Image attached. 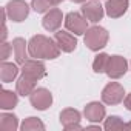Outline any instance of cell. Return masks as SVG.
I'll use <instances>...</instances> for the list:
<instances>
[{
	"label": "cell",
	"instance_id": "6da1fadb",
	"mask_svg": "<svg viewBox=\"0 0 131 131\" xmlns=\"http://www.w3.org/2000/svg\"><path fill=\"white\" fill-rule=\"evenodd\" d=\"M28 51L29 56L34 59H49V60L59 57L60 54V48L57 42L42 34L31 37V40L28 42Z\"/></svg>",
	"mask_w": 131,
	"mask_h": 131
},
{
	"label": "cell",
	"instance_id": "7a4b0ae2",
	"mask_svg": "<svg viewBox=\"0 0 131 131\" xmlns=\"http://www.w3.org/2000/svg\"><path fill=\"white\" fill-rule=\"evenodd\" d=\"M108 39H110V34H108V31L105 28H102V26H91V28L86 29L83 40H85V45L91 51H99V49L106 46Z\"/></svg>",
	"mask_w": 131,
	"mask_h": 131
},
{
	"label": "cell",
	"instance_id": "3957f363",
	"mask_svg": "<svg viewBox=\"0 0 131 131\" xmlns=\"http://www.w3.org/2000/svg\"><path fill=\"white\" fill-rule=\"evenodd\" d=\"M65 26L76 36H82L88 29V20L80 13H68L67 17H65Z\"/></svg>",
	"mask_w": 131,
	"mask_h": 131
},
{
	"label": "cell",
	"instance_id": "277c9868",
	"mask_svg": "<svg viewBox=\"0 0 131 131\" xmlns=\"http://www.w3.org/2000/svg\"><path fill=\"white\" fill-rule=\"evenodd\" d=\"M9 20L13 22H23L29 14V6L25 0H11L5 6Z\"/></svg>",
	"mask_w": 131,
	"mask_h": 131
},
{
	"label": "cell",
	"instance_id": "5b68a950",
	"mask_svg": "<svg viewBox=\"0 0 131 131\" xmlns=\"http://www.w3.org/2000/svg\"><path fill=\"white\" fill-rule=\"evenodd\" d=\"M125 99L123 86L117 82H110L102 91V100L106 105H117Z\"/></svg>",
	"mask_w": 131,
	"mask_h": 131
},
{
	"label": "cell",
	"instance_id": "8992f818",
	"mask_svg": "<svg viewBox=\"0 0 131 131\" xmlns=\"http://www.w3.org/2000/svg\"><path fill=\"white\" fill-rule=\"evenodd\" d=\"M45 74H46V68L40 60H26L22 65V76L32 82L40 80L42 77H45Z\"/></svg>",
	"mask_w": 131,
	"mask_h": 131
},
{
	"label": "cell",
	"instance_id": "52a82bcc",
	"mask_svg": "<svg viewBox=\"0 0 131 131\" xmlns=\"http://www.w3.org/2000/svg\"><path fill=\"white\" fill-rule=\"evenodd\" d=\"M126 70H128V62L125 60V57H122V56H111L105 73L111 79H119V77L125 76Z\"/></svg>",
	"mask_w": 131,
	"mask_h": 131
},
{
	"label": "cell",
	"instance_id": "ba28073f",
	"mask_svg": "<svg viewBox=\"0 0 131 131\" xmlns=\"http://www.w3.org/2000/svg\"><path fill=\"white\" fill-rule=\"evenodd\" d=\"M29 102H31V105L36 110L43 111V110H46V108L51 106V103H52V94L46 88H37L29 96Z\"/></svg>",
	"mask_w": 131,
	"mask_h": 131
},
{
	"label": "cell",
	"instance_id": "9c48e42d",
	"mask_svg": "<svg viewBox=\"0 0 131 131\" xmlns=\"http://www.w3.org/2000/svg\"><path fill=\"white\" fill-rule=\"evenodd\" d=\"M80 122V113L74 108H67L60 113V123L63 125V128L67 131L71 129H82Z\"/></svg>",
	"mask_w": 131,
	"mask_h": 131
},
{
	"label": "cell",
	"instance_id": "30bf717a",
	"mask_svg": "<svg viewBox=\"0 0 131 131\" xmlns=\"http://www.w3.org/2000/svg\"><path fill=\"white\" fill-rule=\"evenodd\" d=\"M82 14L86 17L88 22L97 23L103 17V6L99 3V0H88V2L82 6Z\"/></svg>",
	"mask_w": 131,
	"mask_h": 131
},
{
	"label": "cell",
	"instance_id": "8fae6325",
	"mask_svg": "<svg viewBox=\"0 0 131 131\" xmlns=\"http://www.w3.org/2000/svg\"><path fill=\"white\" fill-rule=\"evenodd\" d=\"M62 20H63V14H62V11L57 9V8H52V9H49V11L45 14L42 23H43V28H45L46 31H49V32H56V31L60 28Z\"/></svg>",
	"mask_w": 131,
	"mask_h": 131
},
{
	"label": "cell",
	"instance_id": "7c38bea8",
	"mask_svg": "<svg viewBox=\"0 0 131 131\" xmlns=\"http://www.w3.org/2000/svg\"><path fill=\"white\" fill-rule=\"evenodd\" d=\"M54 40L57 42L60 51L63 52H73L77 46V40L73 34L70 32H65V31H56L54 34Z\"/></svg>",
	"mask_w": 131,
	"mask_h": 131
},
{
	"label": "cell",
	"instance_id": "4fadbf2b",
	"mask_svg": "<svg viewBox=\"0 0 131 131\" xmlns=\"http://www.w3.org/2000/svg\"><path fill=\"white\" fill-rule=\"evenodd\" d=\"M128 6H129L128 0H106L105 11L111 19H119L126 13Z\"/></svg>",
	"mask_w": 131,
	"mask_h": 131
},
{
	"label": "cell",
	"instance_id": "5bb4252c",
	"mask_svg": "<svg viewBox=\"0 0 131 131\" xmlns=\"http://www.w3.org/2000/svg\"><path fill=\"white\" fill-rule=\"evenodd\" d=\"M83 114H85L86 120H90V122H100V120L105 119L106 111H105V106H103L102 103H99V102H91V103H88V105L85 106Z\"/></svg>",
	"mask_w": 131,
	"mask_h": 131
},
{
	"label": "cell",
	"instance_id": "9a60e30c",
	"mask_svg": "<svg viewBox=\"0 0 131 131\" xmlns=\"http://www.w3.org/2000/svg\"><path fill=\"white\" fill-rule=\"evenodd\" d=\"M13 49H14V54H16V60L17 63L23 65L26 60H28V43L25 42V39L22 37H16L13 40Z\"/></svg>",
	"mask_w": 131,
	"mask_h": 131
},
{
	"label": "cell",
	"instance_id": "2e32d148",
	"mask_svg": "<svg viewBox=\"0 0 131 131\" xmlns=\"http://www.w3.org/2000/svg\"><path fill=\"white\" fill-rule=\"evenodd\" d=\"M19 74V68L14 63H8V62H2L0 65V79L3 83H9L13 82Z\"/></svg>",
	"mask_w": 131,
	"mask_h": 131
},
{
	"label": "cell",
	"instance_id": "e0dca14e",
	"mask_svg": "<svg viewBox=\"0 0 131 131\" xmlns=\"http://www.w3.org/2000/svg\"><path fill=\"white\" fill-rule=\"evenodd\" d=\"M19 103V97L16 93L9 90H0V108L2 110H13Z\"/></svg>",
	"mask_w": 131,
	"mask_h": 131
},
{
	"label": "cell",
	"instance_id": "ac0fdd59",
	"mask_svg": "<svg viewBox=\"0 0 131 131\" xmlns=\"http://www.w3.org/2000/svg\"><path fill=\"white\" fill-rule=\"evenodd\" d=\"M34 90H36V82H32V80H29V79H26L23 76L16 83V91H17L19 96H23V97L25 96H31Z\"/></svg>",
	"mask_w": 131,
	"mask_h": 131
},
{
	"label": "cell",
	"instance_id": "d6986e66",
	"mask_svg": "<svg viewBox=\"0 0 131 131\" xmlns=\"http://www.w3.org/2000/svg\"><path fill=\"white\" fill-rule=\"evenodd\" d=\"M19 126L17 117L14 114H6L3 113L0 116V129L2 131H16Z\"/></svg>",
	"mask_w": 131,
	"mask_h": 131
},
{
	"label": "cell",
	"instance_id": "ffe728a7",
	"mask_svg": "<svg viewBox=\"0 0 131 131\" xmlns=\"http://www.w3.org/2000/svg\"><path fill=\"white\" fill-rule=\"evenodd\" d=\"M108 62H110V56L108 54H105V52H102V54H99L96 59H94V62H93V70H94V73H105L106 71V67H108Z\"/></svg>",
	"mask_w": 131,
	"mask_h": 131
},
{
	"label": "cell",
	"instance_id": "44dd1931",
	"mask_svg": "<svg viewBox=\"0 0 131 131\" xmlns=\"http://www.w3.org/2000/svg\"><path fill=\"white\" fill-rule=\"evenodd\" d=\"M22 129L23 131H36V129H45V125L42 120H39L37 117H28L23 120L22 123Z\"/></svg>",
	"mask_w": 131,
	"mask_h": 131
},
{
	"label": "cell",
	"instance_id": "7402d4cb",
	"mask_svg": "<svg viewBox=\"0 0 131 131\" xmlns=\"http://www.w3.org/2000/svg\"><path fill=\"white\" fill-rule=\"evenodd\" d=\"M103 128H105L106 131H119V129H125V123L120 120V117H117V116H110V117L105 120Z\"/></svg>",
	"mask_w": 131,
	"mask_h": 131
},
{
	"label": "cell",
	"instance_id": "603a6c76",
	"mask_svg": "<svg viewBox=\"0 0 131 131\" xmlns=\"http://www.w3.org/2000/svg\"><path fill=\"white\" fill-rule=\"evenodd\" d=\"M31 6H32V9L36 13H48L52 5H51L49 0H32Z\"/></svg>",
	"mask_w": 131,
	"mask_h": 131
},
{
	"label": "cell",
	"instance_id": "cb8c5ba5",
	"mask_svg": "<svg viewBox=\"0 0 131 131\" xmlns=\"http://www.w3.org/2000/svg\"><path fill=\"white\" fill-rule=\"evenodd\" d=\"M11 45L6 43V42H2V45H0V59H2V62H5L9 56V51H11Z\"/></svg>",
	"mask_w": 131,
	"mask_h": 131
},
{
	"label": "cell",
	"instance_id": "d4e9b609",
	"mask_svg": "<svg viewBox=\"0 0 131 131\" xmlns=\"http://www.w3.org/2000/svg\"><path fill=\"white\" fill-rule=\"evenodd\" d=\"M123 103H125V108H126L128 111H131V93L123 99Z\"/></svg>",
	"mask_w": 131,
	"mask_h": 131
},
{
	"label": "cell",
	"instance_id": "484cf974",
	"mask_svg": "<svg viewBox=\"0 0 131 131\" xmlns=\"http://www.w3.org/2000/svg\"><path fill=\"white\" fill-rule=\"evenodd\" d=\"M49 2H51V5H52V6H56V5H59V3H62V2H63V0H49Z\"/></svg>",
	"mask_w": 131,
	"mask_h": 131
},
{
	"label": "cell",
	"instance_id": "4316f807",
	"mask_svg": "<svg viewBox=\"0 0 131 131\" xmlns=\"http://www.w3.org/2000/svg\"><path fill=\"white\" fill-rule=\"evenodd\" d=\"M125 129H131V122H128V123H125Z\"/></svg>",
	"mask_w": 131,
	"mask_h": 131
},
{
	"label": "cell",
	"instance_id": "83f0119b",
	"mask_svg": "<svg viewBox=\"0 0 131 131\" xmlns=\"http://www.w3.org/2000/svg\"><path fill=\"white\" fill-rule=\"evenodd\" d=\"M73 2H74V3H85L86 0H73Z\"/></svg>",
	"mask_w": 131,
	"mask_h": 131
}]
</instances>
